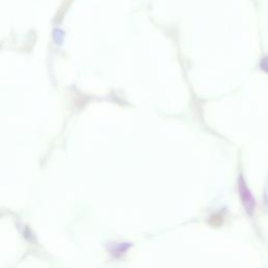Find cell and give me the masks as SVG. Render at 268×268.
<instances>
[{"mask_svg": "<svg viewBox=\"0 0 268 268\" xmlns=\"http://www.w3.org/2000/svg\"><path fill=\"white\" fill-rule=\"evenodd\" d=\"M238 194L240 196L241 204H242L246 214L249 216H253L255 211H256L257 203H256V199H255L253 193L250 192L249 188L247 187V184H246V182L242 176H240V178L238 180Z\"/></svg>", "mask_w": 268, "mask_h": 268, "instance_id": "cell-1", "label": "cell"}]
</instances>
